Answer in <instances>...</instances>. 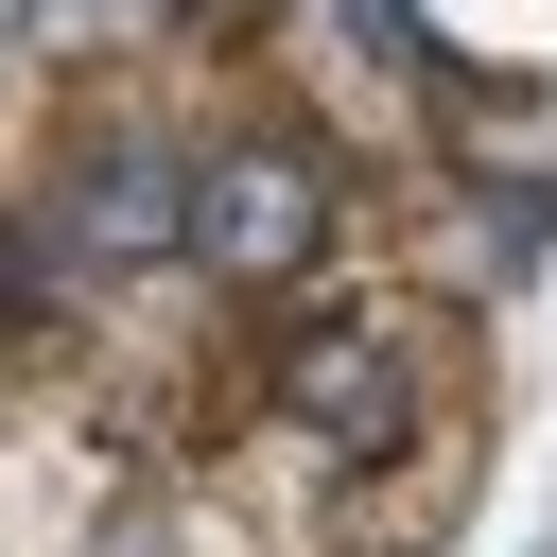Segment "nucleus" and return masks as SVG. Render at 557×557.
Here are the masks:
<instances>
[{"mask_svg":"<svg viewBox=\"0 0 557 557\" xmlns=\"http://www.w3.org/2000/svg\"><path fill=\"white\" fill-rule=\"evenodd\" d=\"M191 261L226 278H313L331 261V174L296 139H209L191 157Z\"/></svg>","mask_w":557,"mask_h":557,"instance_id":"1","label":"nucleus"},{"mask_svg":"<svg viewBox=\"0 0 557 557\" xmlns=\"http://www.w3.org/2000/svg\"><path fill=\"white\" fill-rule=\"evenodd\" d=\"M278 400H296V435L313 453H400L418 435V313H313L296 348H278Z\"/></svg>","mask_w":557,"mask_h":557,"instance_id":"2","label":"nucleus"},{"mask_svg":"<svg viewBox=\"0 0 557 557\" xmlns=\"http://www.w3.org/2000/svg\"><path fill=\"white\" fill-rule=\"evenodd\" d=\"M52 244H70V278H139V261H174V244H191V157L104 139V157L52 191Z\"/></svg>","mask_w":557,"mask_h":557,"instance_id":"3","label":"nucleus"}]
</instances>
